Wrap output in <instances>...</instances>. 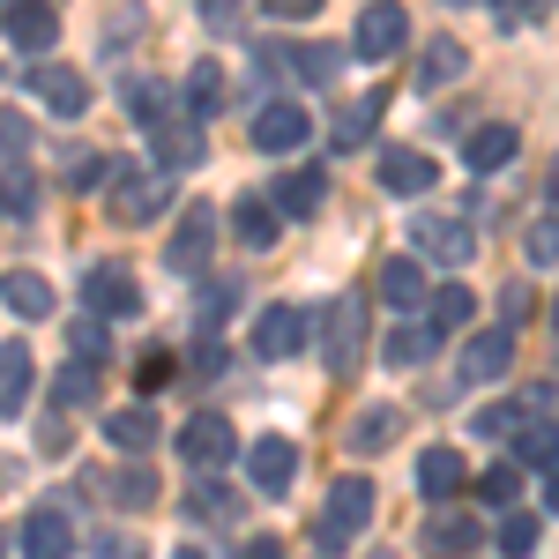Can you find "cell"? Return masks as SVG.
Segmentation results:
<instances>
[{
  "instance_id": "cell-1",
  "label": "cell",
  "mask_w": 559,
  "mask_h": 559,
  "mask_svg": "<svg viewBox=\"0 0 559 559\" xmlns=\"http://www.w3.org/2000/svg\"><path fill=\"white\" fill-rule=\"evenodd\" d=\"M411 254L426 261V269H471V261H477V224L463 210L411 216Z\"/></svg>"
},
{
  "instance_id": "cell-2",
  "label": "cell",
  "mask_w": 559,
  "mask_h": 559,
  "mask_svg": "<svg viewBox=\"0 0 559 559\" xmlns=\"http://www.w3.org/2000/svg\"><path fill=\"white\" fill-rule=\"evenodd\" d=\"M105 202L120 224H150V216L173 210V173L157 165V173H142V165H112L105 173Z\"/></svg>"
},
{
  "instance_id": "cell-3",
  "label": "cell",
  "mask_w": 559,
  "mask_h": 559,
  "mask_svg": "<svg viewBox=\"0 0 559 559\" xmlns=\"http://www.w3.org/2000/svg\"><path fill=\"white\" fill-rule=\"evenodd\" d=\"M366 522H373V477H336V485H329V508H321V522H313V537L336 552V545H350Z\"/></svg>"
},
{
  "instance_id": "cell-4",
  "label": "cell",
  "mask_w": 559,
  "mask_h": 559,
  "mask_svg": "<svg viewBox=\"0 0 559 559\" xmlns=\"http://www.w3.org/2000/svg\"><path fill=\"white\" fill-rule=\"evenodd\" d=\"M210 247H216V210L210 202H187L179 224H173V247H165L173 276H202V269H210Z\"/></svg>"
},
{
  "instance_id": "cell-5",
  "label": "cell",
  "mask_w": 559,
  "mask_h": 559,
  "mask_svg": "<svg viewBox=\"0 0 559 559\" xmlns=\"http://www.w3.org/2000/svg\"><path fill=\"white\" fill-rule=\"evenodd\" d=\"M83 299H90L97 321H112V313L128 321L134 306H142V284H134L128 261H90V269H83Z\"/></svg>"
},
{
  "instance_id": "cell-6",
  "label": "cell",
  "mask_w": 559,
  "mask_h": 559,
  "mask_svg": "<svg viewBox=\"0 0 559 559\" xmlns=\"http://www.w3.org/2000/svg\"><path fill=\"white\" fill-rule=\"evenodd\" d=\"M306 336H313V313L276 299V306H261V321H254V358H269V366L276 358H299Z\"/></svg>"
},
{
  "instance_id": "cell-7",
  "label": "cell",
  "mask_w": 559,
  "mask_h": 559,
  "mask_svg": "<svg viewBox=\"0 0 559 559\" xmlns=\"http://www.w3.org/2000/svg\"><path fill=\"white\" fill-rule=\"evenodd\" d=\"M358 336H366V299H336L321 313V358H329V373H350L358 366Z\"/></svg>"
},
{
  "instance_id": "cell-8",
  "label": "cell",
  "mask_w": 559,
  "mask_h": 559,
  "mask_svg": "<svg viewBox=\"0 0 559 559\" xmlns=\"http://www.w3.org/2000/svg\"><path fill=\"white\" fill-rule=\"evenodd\" d=\"M150 142H157V165H165V173H187V165H202V157H210L194 112H157V120H150Z\"/></svg>"
},
{
  "instance_id": "cell-9",
  "label": "cell",
  "mask_w": 559,
  "mask_h": 559,
  "mask_svg": "<svg viewBox=\"0 0 559 559\" xmlns=\"http://www.w3.org/2000/svg\"><path fill=\"white\" fill-rule=\"evenodd\" d=\"M306 134H313V120H306L299 97H276V105H261V112H254V142L269 150V157H292V150H306Z\"/></svg>"
},
{
  "instance_id": "cell-10",
  "label": "cell",
  "mask_w": 559,
  "mask_h": 559,
  "mask_svg": "<svg viewBox=\"0 0 559 559\" xmlns=\"http://www.w3.org/2000/svg\"><path fill=\"white\" fill-rule=\"evenodd\" d=\"M403 38H411V15L381 0V8H366V15H358L350 52H358V60H395V52H403Z\"/></svg>"
},
{
  "instance_id": "cell-11",
  "label": "cell",
  "mask_w": 559,
  "mask_h": 559,
  "mask_svg": "<svg viewBox=\"0 0 559 559\" xmlns=\"http://www.w3.org/2000/svg\"><path fill=\"white\" fill-rule=\"evenodd\" d=\"M179 455H187L194 471H216V463H231V455H239V440H231V418H216V411L187 418V426H179Z\"/></svg>"
},
{
  "instance_id": "cell-12",
  "label": "cell",
  "mask_w": 559,
  "mask_h": 559,
  "mask_svg": "<svg viewBox=\"0 0 559 559\" xmlns=\"http://www.w3.org/2000/svg\"><path fill=\"white\" fill-rule=\"evenodd\" d=\"M31 97H38L52 120H83L90 112V83L75 68H60V60H52V68H31Z\"/></svg>"
},
{
  "instance_id": "cell-13",
  "label": "cell",
  "mask_w": 559,
  "mask_h": 559,
  "mask_svg": "<svg viewBox=\"0 0 559 559\" xmlns=\"http://www.w3.org/2000/svg\"><path fill=\"white\" fill-rule=\"evenodd\" d=\"M68 552H75V515H68V500H45L23 522V559H68Z\"/></svg>"
},
{
  "instance_id": "cell-14",
  "label": "cell",
  "mask_w": 559,
  "mask_h": 559,
  "mask_svg": "<svg viewBox=\"0 0 559 559\" xmlns=\"http://www.w3.org/2000/svg\"><path fill=\"white\" fill-rule=\"evenodd\" d=\"M508 366H515V329H485V336H471V344H463V358H455L463 388H477V381H500Z\"/></svg>"
},
{
  "instance_id": "cell-15",
  "label": "cell",
  "mask_w": 559,
  "mask_h": 559,
  "mask_svg": "<svg viewBox=\"0 0 559 559\" xmlns=\"http://www.w3.org/2000/svg\"><path fill=\"white\" fill-rule=\"evenodd\" d=\"M373 292H381L388 306H403V313H418L426 292H432V276H426V261H418V254H388L381 276H373Z\"/></svg>"
},
{
  "instance_id": "cell-16",
  "label": "cell",
  "mask_w": 559,
  "mask_h": 559,
  "mask_svg": "<svg viewBox=\"0 0 559 559\" xmlns=\"http://www.w3.org/2000/svg\"><path fill=\"white\" fill-rule=\"evenodd\" d=\"M247 477H254L261 492H292V477H299V448L284 440V432H269L247 448Z\"/></svg>"
},
{
  "instance_id": "cell-17",
  "label": "cell",
  "mask_w": 559,
  "mask_h": 559,
  "mask_svg": "<svg viewBox=\"0 0 559 559\" xmlns=\"http://www.w3.org/2000/svg\"><path fill=\"white\" fill-rule=\"evenodd\" d=\"M432 350H440V329L432 321H418V313H403L395 329H388V344H381V358L395 366V373H418Z\"/></svg>"
},
{
  "instance_id": "cell-18",
  "label": "cell",
  "mask_w": 559,
  "mask_h": 559,
  "mask_svg": "<svg viewBox=\"0 0 559 559\" xmlns=\"http://www.w3.org/2000/svg\"><path fill=\"white\" fill-rule=\"evenodd\" d=\"M31 381H38L31 344L8 336V344H0V418H23V411H31Z\"/></svg>"
},
{
  "instance_id": "cell-19",
  "label": "cell",
  "mask_w": 559,
  "mask_h": 559,
  "mask_svg": "<svg viewBox=\"0 0 559 559\" xmlns=\"http://www.w3.org/2000/svg\"><path fill=\"white\" fill-rule=\"evenodd\" d=\"M0 31L23 45V52H45V45L60 38V15H52V0H8V23Z\"/></svg>"
},
{
  "instance_id": "cell-20",
  "label": "cell",
  "mask_w": 559,
  "mask_h": 559,
  "mask_svg": "<svg viewBox=\"0 0 559 559\" xmlns=\"http://www.w3.org/2000/svg\"><path fill=\"white\" fill-rule=\"evenodd\" d=\"M432 508H440V515L426 522V552L432 559H471L477 552V515H455L448 500H432Z\"/></svg>"
},
{
  "instance_id": "cell-21",
  "label": "cell",
  "mask_w": 559,
  "mask_h": 559,
  "mask_svg": "<svg viewBox=\"0 0 559 559\" xmlns=\"http://www.w3.org/2000/svg\"><path fill=\"white\" fill-rule=\"evenodd\" d=\"M432 179H440V165L418 157V150H388L381 157V187L388 194H432Z\"/></svg>"
},
{
  "instance_id": "cell-22",
  "label": "cell",
  "mask_w": 559,
  "mask_h": 559,
  "mask_svg": "<svg viewBox=\"0 0 559 559\" xmlns=\"http://www.w3.org/2000/svg\"><path fill=\"white\" fill-rule=\"evenodd\" d=\"M0 299H8V313H23V321H45L52 313V284H45L38 269H8L0 276Z\"/></svg>"
},
{
  "instance_id": "cell-23",
  "label": "cell",
  "mask_w": 559,
  "mask_h": 559,
  "mask_svg": "<svg viewBox=\"0 0 559 559\" xmlns=\"http://www.w3.org/2000/svg\"><path fill=\"white\" fill-rule=\"evenodd\" d=\"M463 455H455V448H426V455H418V492H426V500H455V492H463Z\"/></svg>"
},
{
  "instance_id": "cell-24",
  "label": "cell",
  "mask_w": 559,
  "mask_h": 559,
  "mask_svg": "<svg viewBox=\"0 0 559 559\" xmlns=\"http://www.w3.org/2000/svg\"><path fill=\"white\" fill-rule=\"evenodd\" d=\"M231 231L247 239V247H276V231H284V216L269 194H247V202H231Z\"/></svg>"
},
{
  "instance_id": "cell-25",
  "label": "cell",
  "mask_w": 559,
  "mask_h": 559,
  "mask_svg": "<svg viewBox=\"0 0 559 559\" xmlns=\"http://www.w3.org/2000/svg\"><path fill=\"white\" fill-rule=\"evenodd\" d=\"M515 150H522V134L508 128V120H492V128H477V134H471V173H500V165H508Z\"/></svg>"
},
{
  "instance_id": "cell-26",
  "label": "cell",
  "mask_w": 559,
  "mask_h": 559,
  "mask_svg": "<svg viewBox=\"0 0 559 559\" xmlns=\"http://www.w3.org/2000/svg\"><path fill=\"white\" fill-rule=\"evenodd\" d=\"M463 68H471V52H463V45H455V38H432L426 60H418V90H448Z\"/></svg>"
},
{
  "instance_id": "cell-27",
  "label": "cell",
  "mask_w": 559,
  "mask_h": 559,
  "mask_svg": "<svg viewBox=\"0 0 559 559\" xmlns=\"http://www.w3.org/2000/svg\"><path fill=\"white\" fill-rule=\"evenodd\" d=\"M187 112H194V120L224 112V68H216V60H194V68H187Z\"/></svg>"
},
{
  "instance_id": "cell-28",
  "label": "cell",
  "mask_w": 559,
  "mask_h": 559,
  "mask_svg": "<svg viewBox=\"0 0 559 559\" xmlns=\"http://www.w3.org/2000/svg\"><path fill=\"white\" fill-rule=\"evenodd\" d=\"M105 440L128 448V455H142V448H157V418H150L142 403H134V411H112V418H105Z\"/></svg>"
},
{
  "instance_id": "cell-29",
  "label": "cell",
  "mask_w": 559,
  "mask_h": 559,
  "mask_svg": "<svg viewBox=\"0 0 559 559\" xmlns=\"http://www.w3.org/2000/svg\"><path fill=\"white\" fill-rule=\"evenodd\" d=\"M321 194H329V179H321V173H292L269 202H276V216H313V210H321Z\"/></svg>"
},
{
  "instance_id": "cell-30",
  "label": "cell",
  "mask_w": 559,
  "mask_h": 559,
  "mask_svg": "<svg viewBox=\"0 0 559 559\" xmlns=\"http://www.w3.org/2000/svg\"><path fill=\"white\" fill-rule=\"evenodd\" d=\"M38 210V179L23 173V157H8L0 165V216H31Z\"/></svg>"
},
{
  "instance_id": "cell-31",
  "label": "cell",
  "mask_w": 559,
  "mask_h": 559,
  "mask_svg": "<svg viewBox=\"0 0 559 559\" xmlns=\"http://www.w3.org/2000/svg\"><path fill=\"white\" fill-rule=\"evenodd\" d=\"M426 299H432V329H440V336H455V329H471L477 299L463 292V284H440V292H426Z\"/></svg>"
},
{
  "instance_id": "cell-32",
  "label": "cell",
  "mask_w": 559,
  "mask_h": 559,
  "mask_svg": "<svg viewBox=\"0 0 559 559\" xmlns=\"http://www.w3.org/2000/svg\"><path fill=\"white\" fill-rule=\"evenodd\" d=\"M52 395H60V411H83V403H97V366H90V358L60 366V373H52Z\"/></svg>"
},
{
  "instance_id": "cell-33",
  "label": "cell",
  "mask_w": 559,
  "mask_h": 559,
  "mask_svg": "<svg viewBox=\"0 0 559 559\" xmlns=\"http://www.w3.org/2000/svg\"><path fill=\"white\" fill-rule=\"evenodd\" d=\"M231 306H239V276H210V284H202V313H194V329H202V336H216Z\"/></svg>"
},
{
  "instance_id": "cell-34",
  "label": "cell",
  "mask_w": 559,
  "mask_h": 559,
  "mask_svg": "<svg viewBox=\"0 0 559 559\" xmlns=\"http://www.w3.org/2000/svg\"><path fill=\"white\" fill-rule=\"evenodd\" d=\"M395 432H403L395 411H366V418H350V455H373V448H388Z\"/></svg>"
},
{
  "instance_id": "cell-35",
  "label": "cell",
  "mask_w": 559,
  "mask_h": 559,
  "mask_svg": "<svg viewBox=\"0 0 559 559\" xmlns=\"http://www.w3.org/2000/svg\"><path fill=\"white\" fill-rule=\"evenodd\" d=\"M537 545H545V515H530V508H522V515L500 522V552H508V559H530Z\"/></svg>"
},
{
  "instance_id": "cell-36",
  "label": "cell",
  "mask_w": 559,
  "mask_h": 559,
  "mask_svg": "<svg viewBox=\"0 0 559 559\" xmlns=\"http://www.w3.org/2000/svg\"><path fill=\"white\" fill-rule=\"evenodd\" d=\"M187 508H194L202 522H231V515H239V492H231V485H216V477H202V485L187 492Z\"/></svg>"
},
{
  "instance_id": "cell-37",
  "label": "cell",
  "mask_w": 559,
  "mask_h": 559,
  "mask_svg": "<svg viewBox=\"0 0 559 559\" xmlns=\"http://www.w3.org/2000/svg\"><path fill=\"white\" fill-rule=\"evenodd\" d=\"M515 463H522V471H545V477H552V411H537V426L522 432Z\"/></svg>"
},
{
  "instance_id": "cell-38",
  "label": "cell",
  "mask_w": 559,
  "mask_h": 559,
  "mask_svg": "<svg viewBox=\"0 0 559 559\" xmlns=\"http://www.w3.org/2000/svg\"><path fill=\"white\" fill-rule=\"evenodd\" d=\"M105 173H112V157H97V150H60V179H68V187H97Z\"/></svg>"
},
{
  "instance_id": "cell-39",
  "label": "cell",
  "mask_w": 559,
  "mask_h": 559,
  "mask_svg": "<svg viewBox=\"0 0 559 559\" xmlns=\"http://www.w3.org/2000/svg\"><path fill=\"white\" fill-rule=\"evenodd\" d=\"M522 492V463H492V471L477 477V500H492V508H508Z\"/></svg>"
},
{
  "instance_id": "cell-40",
  "label": "cell",
  "mask_w": 559,
  "mask_h": 559,
  "mask_svg": "<svg viewBox=\"0 0 559 559\" xmlns=\"http://www.w3.org/2000/svg\"><path fill=\"white\" fill-rule=\"evenodd\" d=\"M120 105H128V112H134V120H142V128H150L157 112H173V105H165V90H157V83H142V75H134V83L120 90Z\"/></svg>"
},
{
  "instance_id": "cell-41",
  "label": "cell",
  "mask_w": 559,
  "mask_h": 559,
  "mask_svg": "<svg viewBox=\"0 0 559 559\" xmlns=\"http://www.w3.org/2000/svg\"><path fill=\"white\" fill-rule=\"evenodd\" d=\"M373 120H381V97H366V105H350L344 120H336V150H350V142H366V134H373Z\"/></svg>"
},
{
  "instance_id": "cell-42",
  "label": "cell",
  "mask_w": 559,
  "mask_h": 559,
  "mask_svg": "<svg viewBox=\"0 0 559 559\" xmlns=\"http://www.w3.org/2000/svg\"><path fill=\"white\" fill-rule=\"evenodd\" d=\"M552 261H559V224L545 210V216H530V269H552Z\"/></svg>"
},
{
  "instance_id": "cell-43",
  "label": "cell",
  "mask_w": 559,
  "mask_h": 559,
  "mask_svg": "<svg viewBox=\"0 0 559 559\" xmlns=\"http://www.w3.org/2000/svg\"><path fill=\"white\" fill-rule=\"evenodd\" d=\"M344 68V52L336 45H299V83H329Z\"/></svg>"
},
{
  "instance_id": "cell-44",
  "label": "cell",
  "mask_w": 559,
  "mask_h": 559,
  "mask_svg": "<svg viewBox=\"0 0 559 559\" xmlns=\"http://www.w3.org/2000/svg\"><path fill=\"white\" fill-rule=\"evenodd\" d=\"M522 418H530V403H492V411H477V432H485V440H508Z\"/></svg>"
},
{
  "instance_id": "cell-45",
  "label": "cell",
  "mask_w": 559,
  "mask_h": 559,
  "mask_svg": "<svg viewBox=\"0 0 559 559\" xmlns=\"http://www.w3.org/2000/svg\"><path fill=\"white\" fill-rule=\"evenodd\" d=\"M112 492H120V508H150V500H157V477H150V471H120V477H112Z\"/></svg>"
},
{
  "instance_id": "cell-46",
  "label": "cell",
  "mask_w": 559,
  "mask_h": 559,
  "mask_svg": "<svg viewBox=\"0 0 559 559\" xmlns=\"http://www.w3.org/2000/svg\"><path fill=\"white\" fill-rule=\"evenodd\" d=\"M68 336H75V350H83V358H105V350H112V336H105V321H97V313L68 321Z\"/></svg>"
},
{
  "instance_id": "cell-47",
  "label": "cell",
  "mask_w": 559,
  "mask_h": 559,
  "mask_svg": "<svg viewBox=\"0 0 559 559\" xmlns=\"http://www.w3.org/2000/svg\"><path fill=\"white\" fill-rule=\"evenodd\" d=\"M239 15H247V0H202V23H210V31H231Z\"/></svg>"
},
{
  "instance_id": "cell-48",
  "label": "cell",
  "mask_w": 559,
  "mask_h": 559,
  "mask_svg": "<svg viewBox=\"0 0 559 559\" xmlns=\"http://www.w3.org/2000/svg\"><path fill=\"white\" fill-rule=\"evenodd\" d=\"M269 15L276 23H306V15H321V0H269Z\"/></svg>"
},
{
  "instance_id": "cell-49",
  "label": "cell",
  "mask_w": 559,
  "mask_h": 559,
  "mask_svg": "<svg viewBox=\"0 0 559 559\" xmlns=\"http://www.w3.org/2000/svg\"><path fill=\"white\" fill-rule=\"evenodd\" d=\"M23 142H31V128H23L15 112H0V150H8V157H23Z\"/></svg>"
},
{
  "instance_id": "cell-50",
  "label": "cell",
  "mask_w": 559,
  "mask_h": 559,
  "mask_svg": "<svg viewBox=\"0 0 559 559\" xmlns=\"http://www.w3.org/2000/svg\"><path fill=\"white\" fill-rule=\"evenodd\" d=\"M239 559H284V545H276V537H247V552Z\"/></svg>"
},
{
  "instance_id": "cell-51",
  "label": "cell",
  "mask_w": 559,
  "mask_h": 559,
  "mask_svg": "<svg viewBox=\"0 0 559 559\" xmlns=\"http://www.w3.org/2000/svg\"><path fill=\"white\" fill-rule=\"evenodd\" d=\"M173 559H202V552H194V545H187V552H173Z\"/></svg>"
},
{
  "instance_id": "cell-52",
  "label": "cell",
  "mask_w": 559,
  "mask_h": 559,
  "mask_svg": "<svg viewBox=\"0 0 559 559\" xmlns=\"http://www.w3.org/2000/svg\"><path fill=\"white\" fill-rule=\"evenodd\" d=\"M500 8H522V0H500Z\"/></svg>"
},
{
  "instance_id": "cell-53",
  "label": "cell",
  "mask_w": 559,
  "mask_h": 559,
  "mask_svg": "<svg viewBox=\"0 0 559 559\" xmlns=\"http://www.w3.org/2000/svg\"><path fill=\"white\" fill-rule=\"evenodd\" d=\"M0 559H8V545H0Z\"/></svg>"
}]
</instances>
